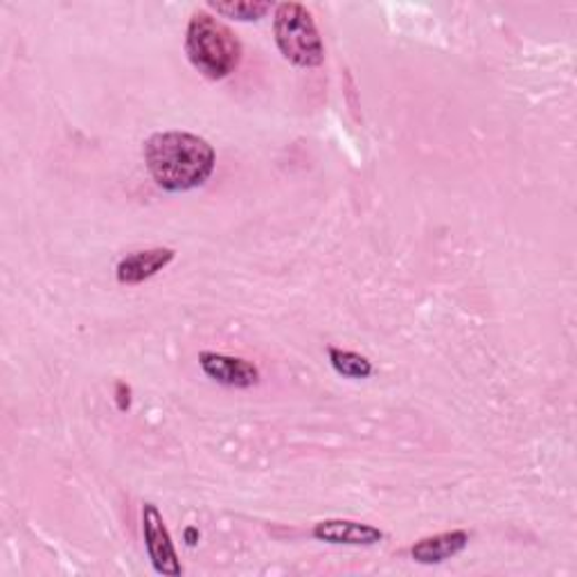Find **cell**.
<instances>
[{"label": "cell", "mask_w": 577, "mask_h": 577, "mask_svg": "<svg viewBox=\"0 0 577 577\" xmlns=\"http://www.w3.org/2000/svg\"><path fill=\"white\" fill-rule=\"evenodd\" d=\"M185 542H187V546H197V542H199V530H197V528H187V530H185Z\"/></svg>", "instance_id": "cell-12"}, {"label": "cell", "mask_w": 577, "mask_h": 577, "mask_svg": "<svg viewBox=\"0 0 577 577\" xmlns=\"http://www.w3.org/2000/svg\"><path fill=\"white\" fill-rule=\"evenodd\" d=\"M274 34L282 56L298 69H318L326 61V45L311 12L300 3H280L274 14Z\"/></svg>", "instance_id": "cell-3"}, {"label": "cell", "mask_w": 577, "mask_h": 577, "mask_svg": "<svg viewBox=\"0 0 577 577\" xmlns=\"http://www.w3.org/2000/svg\"><path fill=\"white\" fill-rule=\"evenodd\" d=\"M199 365L213 381H217V383H221V387H228V389H250L260 381L258 365L241 357L202 352Z\"/></svg>", "instance_id": "cell-5"}, {"label": "cell", "mask_w": 577, "mask_h": 577, "mask_svg": "<svg viewBox=\"0 0 577 577\" xmlns=\"http://www.w3.org/2000/svg\"><path fill=\"white\" fill-rule=\"evenodd\" d=\"M115 391H117V409H120V411L130 409V404H132V398H130L132 391H130V387H126V383H122V381H117Z\"/></svg>", "instance_id": "cell-11"}, {"label": "cell", "mask_w": 577, "mask_h": 577, "mask_svg": "<svg viewBox=\"0 0 577 577\" xmlns=\"http://www.w3.org/2000/svg\"><path fill=\"white\" fill-rule=\"evenodd\" d=\"M470 546V533L467 530H449L433 537H424L411 546V557L418 564H442L461 555Z\"/></svg>", "instance_id": "cell-8"}, {"label": "cell", "mask_w": 577, "mask_h": 577, "mask_svg": "<svg viewBox=\"0 0 577 577\" xmlns=\"http://www.w3.org/2000/svg\"><path fill=\"white\" fill-rule=\"evenodd\" d=\"M145 163L154 183L165 192H189L202 187L215 172L213 145L187 132L154 134L145 143Z\"/></svg>", "instance_id": "cell-1"}, {"label": "cell", "mask_w": 577, "mask_h": 577, "mask_svg": "<svg viewBox=\"0 0 577 577\" xmlns=\"http://www.w3.org/2000/svg\"><path fill=\"white\" fill-rule=\"evenodd\" d=\"M176 258V250L167 248V246H158V248H147V250H136L126 258L120 260L115 276L120 285H141L154 276H158L163 269H167Z\"/></svg>", "instance_id": "cell-6"}, {"label": "cell", "mask_w": 577, "mask_h": 577, "mask_svg": "<svg viewBox=\"0 0 577 577\" xmlns=\"http://www.w3.org/2000/svg\"><path fill=\"white\" fill-rule=\"evenodd\" d=\"M143 537L145 546L152 559V566L161 575L176 577L183 573V566L178 561L176 548L172 544L169 530L165 526V519L154 503L143 505Z\"/></svg>", "instance_id": "cell-4"}, {"label": "cell", "mask_w": 577, "mask_h": 577, "mask_svg": "<svg viewBox=\"0 0 577 577\" xmlns=\"http://www.w3.org/2000/svg\"><path fill=\"white\" fill-rule=\"evenodd\" d=\"M330 363L332 368L348 379H368L372 374V363L363 354H357L352 350L330 348Z\"/></svg>", "instance_id": "cell-10"}, {"label": "cell", "mask_w": 577, "mask_h": 577, "mask_svg": "<svg viewBox=\"0 0 577 577\" xmlns=\"http://www.w3.org/2000/svg\"><path fill=\"white\" fill-rule=\"evenodd\" d=\"M185 52L204 78L219 82L233 75L241 61V43L233 30L210 12H195L185 34Z\"/></svg>", "instance_id": "cell-2"}, {"label": "cell", "mask_w": 577, "mask_h": 577, "mask_svg": "<svg viewBox=\"0 0 577 577\" xmlns=\"http://www.w3.org/2000/svg\"><path fill=\"white\" fill-rule=\"evenodd\" d=\"M313 539L334 546H374L383 539V533L370 524L350 519H328L313 526Z\"/></svg>", "instance_id": "cell-7"}, {"label": "cell", "mask_w": 577, "mask_h": 577, "mask_svg": "<svg viewBox=\"0 0 577 577\" xmlns=\"http://www.w3.org/2000/svg\"><path fill=\"white\" fill-rule=\"evenodd\" d=\"M208 8L219 17L241 21V23L260 21L271 12V3H267V0H230V3H217V0H210Z\"/></svg>", "instance_id": "cell-9"}]
</instances>
